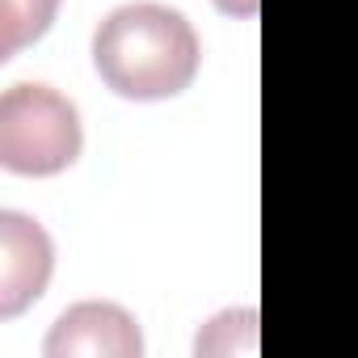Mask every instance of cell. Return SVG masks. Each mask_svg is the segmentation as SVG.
Here are the masks:
<instances>
[{"label": "cell", "instance_id": "cell-3", "mask_svg": "<svg viewBox=\"0 0 358 358\" xmlns=\"http://www.w3.org/2000/svg\"><path fill=\"white\" fill-rule=\"evenodd\" d=\"M139 354H143L139 320L110 299L72 303L47 337V358H139Z\"/></svg>", "mask_w": 358, "mask_h": 358}, {"label": "cell", "instance_id": "cell-5", "mask_svg": "<svg viewBox=\"0 0 358 358\" xmlns=\"http://www.w3.org/2000/svg\"><path fill=\"white\" fill-rule=\"evenodd\" d=\"M59 13V0H0V59L38 43Z\"/></svg>", "mask_w": 358, "mask_h": 358}, {"label": "cell", "instance_id": "cell-2", "mask_svg": "<svg viewBox=\"0 0 358 358\" xmlns=\"http://www.w3.org/2000/svg\"><path fill=\"white\" fill-rule=\"evenodd\" d=\"M85 127L76 101L51 85H9L0 97V164L17 177H55L76 164Z\"/></svg>", "mask_w": 358, "mask_h": 358}, {"label": "cell", "instance_id": "cell-6", "mask_svg": "<svg viewBox=\"0 0 358 358\" xmlns=\"http://www.w3.org/2000/svg\"><path fill=\"white\" fill-rule=\"evenodd\" d=\"M199 354H257V308H228L220 312L194 341Z\"/></svg>", "mask_w": 358, "mask_h": 358}, {"label": "cell", "instance_id": "cell-4", "mask_svg": "<svg viewBox=\"0 0 358 358\" xmlns=\"http://www.w3.org/2000/svg\"><path fill=\"white\" fill-rule=\"evenodd\" d=\"M55 245L47 228L22 211H0V316L26 312L51 282Z\"/></svg>", "mask_w": 358, "mask_h": 358}, {"label": "cell", "instance_id": "cell-7", "mask_svg": "<svg viewBox=\"0 0 358 358\" xmlns=\"http://www.w3.org/2000/svg\"><path fill=\"white\" fill-rule=\"evenodd\" d=\"M215 9L228 17H253L262 9V0H215Z\"/></svg>", "mask_w": 358, "mask_h": 358}, {"label": "cell", "instance_id": "cell-1", "mask_svg": "<svg viewBox=\"0 0 358 358\" xmlns=\"http://www.w3.org/2000/svg\"><path fill=\"white\" fill-rule=\"evenodd\" d=\"M203 47L182 9L135 0L114 9L93 34V68L127 101H164L199 76Z\"/></svg>", "mask_w": 358, "mask_h": 358}]
</instances>
